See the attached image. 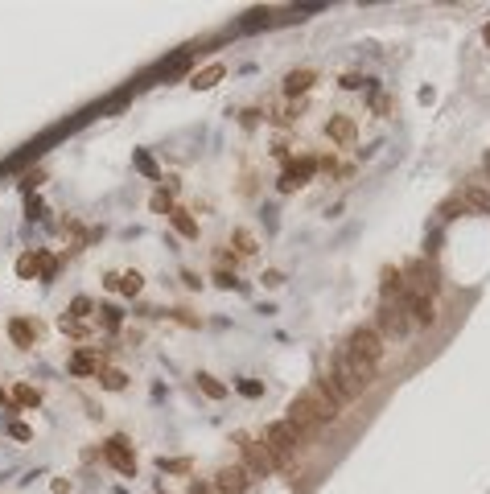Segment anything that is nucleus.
Returning a JSON list of instances; mask_svg holds the SVG:
<instances>
[{
    "instance_id": "1",
    "label": "nucleus",
    "mask_w": 490,
    "mask_h": 494,
    "mask_svg": "<svg viewBox=\"0 0 490 494\" xmlns=\"http://www.w3.org/2000/svg\"><path fill=\"white\" fill-rule=\"evenodd\" d=\"M334 383H338V392H342V400H355V396H363L371 383H375V363H363V359H355L346 346L334 355V375H330Z\"/></svg>"
},
{
    "instance_id": "2",
    "label": "nucleus",
    "mask_w": 490,
    "mask_h": 494,
    "mask_svg": "<svg viewBox=\"0 0 490 494\" xmlns=\"http://www.w3.org/2000/svg\"><path fill=\"white\" fill-rule=\"evenodd\" d=\"M264 445H268V453H272V466H280V470H293V466H297V433H293L285 420L268 425Z\"/></svg>"
},
{
    "instance_id": "3",
    "label": "nucleus",
    "mask_w": 490,
    "mask_h": 494,
    "mask_svg": "<svg viewBox=\"0 0 490 494\" xmlns=\"http://www.w3.org/2000/svg\"><path fill=\"white\" fill-rule=\"evenodd\" d=\"M375 334L388 342V338H408L412 334V322H408V309L404 301H383L379 317H375Z\"/></svg>"
},
{
    "instance_id": "4",
    "label": "nucleus",
    "mask_w": 490,
    "mask_h": 494,
    "mask_svg": "<svg viewBox=\"0 0 490 494\" xmlns=\"http://www.w3.org/2000/svg\"><path fill=\"white\" fill-rule=\"evenodd\" d=\"M346 350H350L355 359H363V363H375V367H379V359H383V338L375 334V326H363V330H355V334H350Z\"/></svg>"
},
{
    "instance_id": "5",
    "label": "nucleus",
    "mask_w": 490,
    "mask_h": 494,
    "mask_svg": "<svg viewBox=\"0 0 490 494\" xmlns=\"http://www.w3.org/2000/svg\"><path fill=\"white\" fill-rule=\"evenodd\" d=\"M239 449H243V462H247V466H243V470H247V478H252V474H256V478H264L268 470H276V466H272V453H268V445H264V441H247V437H239Z\"/></svg>"
},
{
    "instance_id": "6",
    "label": "nucleus",
    "mask_w": 490,
    "mask_h": 494,
    "mask_svg": "<svg viewBox=\"0 0 490 494\" xmlns=\"http://www.w3.org/2000/svg\"><path fill=\"white\" fill-rule=\"evenodd\" d=\"M210 491L214 494H243L247 491V470H243V466H223V470L210 478Z\"/></svg>"
},
{
    "instance_id": "7",
    "label": "nucleus",
    "mask_w": 490,
    "mask_h": 494,
    "mask_svg": "<svg viewBox=\"0 0 490 494\" xmlns=\"http://www.w3.org/2000/svg\"><path fill=\"white\" fill-rule=\"evenodd\" d=\"M400 301H404V309H408V322H412V330H416V326H433V322H437L433 297H400Z\"/></svg>"
},
{
    "instance_id": "8",
    "label": "nucleus",
    "mask_w": 490,
    "mask_h": 494,
    "mask_svg": "<svg viewBox=\"0 0 490 494\" xmlns=\"http://www.w3.org/2000/svg\"><path fill=\"white\" fill-rule=\"evenodd\" d=\"M103 453H107V462H111L120 474H136V458H132V449H128V441H124V437H111Z\"/></svg>"
},
{
    "instance_id": "9",
    "label": "nucleus",
    "mask_w": 490,
    "mask_h": 494,
    "mask_svg": "<svg viewBox=\"0 0 490 494\" xmlns=\"http://www.w3.org/2000/svg\"><path fill=\"white\" fill-rule=\"evenodd\" d=\"M309 173H313V161H297V165H289V169L280 173V190L289 194V190L305 186V181H309Z\"/></svg>"
},
{
    "instance_id": "10",
    "label": "nucleus",
    "mask_w": 490,
    "mask_h": 494,
    "mask_svg": "<svg viewBox=\"0 0 490 494\" xmlns=\"http://www.w3.org/2000/svg\"><path fill=\"white\" fill-rule=\"evenodd\" d=\"M309 87H313V70H289V78H285L289 95H305Z\"/></svg>"
},
{
    "instance_id": "11",
    "label": "nucleus",
    "mask_w": 490,
    "mask_h": 494,
    "mask_svg": "<svg viewBox=\"0 0 490 494\" xmlns=\"http://www.w3.org/2000/svg\"><path fill=\"white\" fill-rule=\"evenodd\" d=\"M326 132H330L334 140H342V144H346V140H355V120H350V115H334Z\"/></svg>"
},
{
    "instance_id": "12",
    "label": "nucleus",
    "mask_w": 490,
    "mask_h": 494,
    "mask_svg": "<svg viewBox=\"0 0 490 494\" xmlns=\"http://www.w3.org/2000/svg\"><path fill=\"white\" fill-rule=\"evenodd\" d=\"M8 334H12V342H16V346H33V338H37V330H33L29 322H21V317H12V322H8Z\"/></svg>"
},
{
    "instance_id": "13",
    "label": "nucleus",
    "mask_w": 490,
    "mask_h": 494,
    "mask_svg": "<svg viewBox=\"0 0 490 494\" xmlns=\"http://www.w3.org/2000/svg\"><path fill=\"white\" fill-rule=\"evenodd\" d=\"M219 78H223V66L214 62V66H206V70H198V74L190 78V87H198V91H210V87H214Z\"/></svg>"
},
{
    "instance_id": "14",
    "label": "nucleus",
    "mask_w": 490,
    "mask_h": 494,
    "mask_svg": "<svg viewBox=\"0 0 490 494\" xmlns=\"http://www.w3.org/2000/svg\"><path fill=\"white\" fill-rule=\"evenodd\" d=\"M190 58H194L190 49H181V54H173L169 62H161V74H165V78H169V74H181V70L190 66Z\"/></svg>"
},
{
    "instance_id": "15",
    "label": "nucleus",
    "mask_w": 490,
    "mask_h": 494,
    "mask_svg": "<svg viewBox=\"0 0 490 494\" xmlns=\"http://www.w3.org/2000/svg\"><path fill=\"white\" fill-rule=\"evenodd\" d=\"M70 371H74V375H91V371H99V359H95V355H74V359H70Z\"/></svg>"
},
{
    "instance_id": "16",
    "label": "nucleus",
    "mask_w": 490,
    "mask_h": 494,
    "mask_svg": "<svg viewBox=\"0 0 490 494\" xmlns=\"http://www.w3.org/2000/svg\"><path fill=\"white\" fill-rule=\"evenodd\" d=\"M198 388H202V392H206L210 400H223V396H227V388H223V383H219L214 375H198Z\"/></svg>"
},
{
    "instance_id": "17",
    "label": "nucleus",
    "mask_w": 490,
    "mask_h": 494,
    "mask_svg": "<svg viewBox=\"0 0 490 494\" xmlns=\"http://www.w3.org/2000/svg\"><path fill=\"white\" fill-rule=\"evenodd\" d=\"M173 227H177V231H181V235H190V239H194V235H198V223H194V218H190V214H181V210H173Z\"/></svg>"
},
{
    "instance_id": "18",
    "label": "nucleus",
    "mask_w": 490,
    "mask_h": 494,
    "mask_svg": "<svg viewBox=\"0 0 490 494\" xmlns=\"http://www.w3.org/2000/svg\"><path fill=\"white\" fill-rule=\"evenodd\" d=\"M466 202H470V206H478V210H487V214H490V194H487V190H478V186H474V190H466Z\"/></svg>"
},
{
    "instance_id": "19",
    "label": "nucleus",
    "mask_w": 490,
    "mask_h": 494,
    "mask_svg": "<svg viewBox=\"0 0 490 494\" xmlns=\"http://www.w3.org/2000/svg\"><path fill=\"white\" fill-rule=\"evenodd\" d=\"M140 284H144V276H140V272H128V276H120V289H124L128 297H136V293H140Z\"/></svg>"
},
{
    "instance_id": "20",
    "label": "nucleus",
    "mask_w": 490,
    "mask_h": 494,
    "mask_svg": "<svg viewBox=\"0 0 490 494\" xmlns=\"http://www.w3.org/2000/svg\"><path fill=\"white\" fill-rule=\"evenodd\" d=\"M12 396H16V404H25V408H33V404H37V400H41V396H37V392H33V388H29V383H21V388H16V392H12Z\"/></svg>"
},
{
    "instance_id": "21",
    "label": "nucleus",
    "mask_w": 490,
    "mask_h": 494,
    "mask_svg": "<svg viewBox=\"0 0 490 494\" xmlns=\"http://www.w3.org/2000/svg\"><path fill=\"white\" fill-rule=\"evenodd\" d=\"M16 272H21L25 280H29V276H37V256H21V260H16Z\"/></svg>"
},
{
    "instance_id": "22",
    "label": "nucleus",
    "mask_w": 490,
    "mask_h": 494,
    "mask_svg": "<svg viewBox=\"0 0 490 494\" xmlns=\"http://www.w3.org/2000/svg\"><path fill=\"white\" fill-rule=\"evenodd\" d=\"M260 25H268V12H264V8H256V12H247V21H243V29H260Z\"/></svg>"
},
{
    "instance_id": "23",
    "label": "nucleus",
    "mask_w": 490,
    "mask_h": 494,
    "mask_svg": "<svg viewBox=\"0 0 490 494\" xmlns=\"http://www.w3.org/2000/svg\"><path fill=\"white\" fill-rule=\"evenodd\" d=\"M136 169H140V173H148V177H157V165H153V157H148V153H136Z\"/></svg>"
},
{
    "instance_id": "24",
    "label": "nucleus",
    "mask_w": 490,
    "mask_h": 494,
    "mask_svg": "<svg viewBox=\"0 0 490 494\" xmlns=\"http://www.w3.org/2000/svg\"><path fill=\"white\" fill-rule=\"evenodd\" d=\"M235 243H239V251H243V256H252V251H256V239H252L247 231H239V235H235Z\"/></svg>"
},
{
    "instance_id": "25",
    "label": "nucleus",
    "mask_w": 490,
    "mask_h": 494,
    "mask_svg": "<svg viewBox=\"0 0 490 494\" xmlns=\"http://www.w3.org/2000/svg\"><path fill=\"white\" fill-rule=\"evenodd\" d=\"M70 313H74V317H87V313H91V301H87V297H78V301L70 305Z\"/></svg>"
},
{
    "instance_id": "26",
    "label": "nucleus",
    "mask_w": 490,
    "mask_h": 494,
    "mask_svg": "<svg viewBox=\"0 0 490 494\" xmlns=\"http://www.w3.org/2000/svg\"><path fill=\"white\" fill-rule=\"evenodd\" d=\"M103 383H107L111 392H120V388H124V375H120V371H107V375H103Z\"/></svg>"
},
{
    "instance_id": "27",
    "label": "nucleus",
    "mask_w": 490,
    "mask_h": 494,
    "mask_svg": "<svg viewBox=\"0 0 490 494\" xmlns=\"http://www.w3.org/2000/svg\"><path fill=\"white\" fill-rule=\"evenodd\" d=\"M239 392H243V396H252V400H256V396H260V392H264V388H260V383H256V379H243V383H239Z\"/></svg>"
},
{
    "instance_id": "28",
    "label": "nucleus",
    "mask_w": 490,
    "mask_h": 494,
    "mask_svg": "<svg viewBox=\"0 0 490 494\" xmlns=\"http://www.w3.org/2000/svg\"><path fill=\"white\" fill-rule=\"evenodd\" d=\"M8 433H12L16 441H29V437H33V429H29V425H8Z\"/></svg>"
},
{
    "instance_id": "29",
    "label": "nucleus",
    "mask_w": 490,
    "mask_h": 494,
    "mask_svg": "<svg viewBox=\"0 0 490 494\" xmlns=\"http://www.w3.org/2000/svg\"><path fill=\"white\" fill-rule=\"evenodd\" d=\"M99 313H103V326H107V330L120 326V313H115V309H99Z\"/></svg>"
},
{
    "instance_id": "30",
    "label": "nucleus",
    "mask_w": 490,
    "mask_h": 494,
    "mask_svg": "<svg viewBox=\"0 0 490 494\" xmlns=\"http://www.w3.org/2000/svg\"><path fill=\"white\" fill-rule=\"evenodd\" d=\"M342 87H346V91H359V87H363V78H359V74H346V78H342Z\"/></svg>"
},
{
    "instance_id": "31",
    "label": "nucleus",
    "mask_w": 490,
    "mask_h": 494,
    "mask_svg": "<svg viewBox=\"0 0 490 494\" xmlns=\"http://www.w3.org/2000/svg\"><path fill=\"white\" fill-rule=\"evenodd\" d=\"M388 107H392V99H388V95H375V111H379V115H383V111H388Z\"/></svg>"
},
{
    "instance_id": "32",
    "label": "nucleus",
    "mask_w": 490,
    "mask_h": 494,
    "mask_svg": "<svg viewBox=\"0 0 490 494\" xmlns=\"http://www.w3.org/2000/svg\"><path fill=\"white\" fill-rule=\"evenodd\" d=\"M153 210H169V194H157V198H153Z\"/></svg>"
},
{
    "instance_id": "33",
    "label": "nucleus",
    "mask_w": 490,
    "mask_h": 494,
    "mask_svg": "<svg viewBox=\"0 0 490 494\" xmlns=\"http://www.w3.org/2000/svg\"><path fill=\"white\" fill-rule=\"evenodd\" d=\"M482 37H487V45H490V25H487V29H482Z\"/></svg>"
},
{
    "instance_id": "34",
    "label": "nucleus",
    "mask_w": 490,
    "mask_h": 494,
    "mask_svg": "<svg viewBox=\"0 0 490 494\" xmlns=\"http://www.w3.org/2000/svg\"><path fill=\"white\" fill-rule=\"evenodd\" d=\"M4 400H8V396H4V388H0V404H4Z\"/></svg>"
},
{
    "instance_id": "35",
    "label": "nucleus",
    "mask_w": 490,
    "mask_h": 494,
    "mask_svg": "<svg viewBox=\"0 0 490 494\" xmlns=\"http://www.w3.org/2000/svg\"><path fill=\"white\" fill-rule=\"evenodd\" d=\"M487 169H490V153H487Z\"/></svg>"
}]
</instances>
